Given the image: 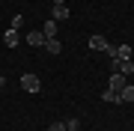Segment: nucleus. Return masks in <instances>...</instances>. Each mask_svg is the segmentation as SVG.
<instances>
[{
    "instance_id": "nucleus-1",
    "label": "nucleus",
    "mask_w": 134,
    "mask_h": 131,
    "mask_svg": "<svg viewBox=\"0 0 134 131\" xmlns=\"http://www.w3.org/2000/svg\"><path fill=\"white\" fill-rule=\"evenodd\" d=\"M21 87H24V92H39L42 89V81L36 75H21Z\"/></svg>"
},
{
    "instance_id": "nucleus-2",
    "label": "nucleus",
    "mask_w": 134,
    "mask_h": 131,
    "mask_svg": "<svg viewBox=\"0 0 134 131\" xmlns=\"http://www.w3.org/2000/svg\"><path fill=\"white\" fill-rule=\"evenodd\" d=\"M18 42H21L18 30H6V33H3V45H6V48H15Z\"/></svg>"
},
{
    "instance_id": "nucleus-3",
    "label": "nucleus",
    "mask_w": 134,
    "mask_h": 131,
    "mask_svg": "<svg viewBox=\"0 0 134 131\" xmlns=\"http://www.w3.org/2000/svg\"><path fill=\"white\" fill-rule=\"evenodd\" d=\"M27 45H33V48L45 45V33H42V30H33V33H27Z\"/></svg>"
},
{
    "instance_id": "nucleus-4",
    "label": "nucleus",
    "mask_w": 134,
    "mask_h": 131,
    "mask_svg": "<svg viewBox=\"0 0 134 131\" xmlns=\"http://www.w3.org/2000/svg\"><path fill=\"white\" fill-rule=\"evenodd\" d=\"M51 15H54V21H66L72 12H69V6H66V3H60V6H54V12H51Z\"/></svg>"
},
{
    "instance_id": "nucleus-5",
    "label": "nucleus",
    "mask_w": 134,
    "mask_h": 131,
    "mask_svg": "<svg viewBox=\"0 0 134 131\" xmlns=\"http://www.w3.org/2000/svg\"><path fill=\"white\" fill-rule=\"evenodd\" d=\"M122 87H125V75L113 72V78H110V89H113V92H122Z\"/></svg>"
},
{
    "instance_id": "nucleus-6",
    "label": "nucleus",
    "mask_w": 134,
    "mask_h": 131,
    "mask_svg": "<svg viewBox=\"0 0 134 131\" xmlns=\"http://www.w3.org/2000/svg\"><path fill=\"white\" fill-rule=\"evenodd\" d=\"M107 45H110V42L104 39V36H92V39H90V48H92V51H104Z\"/></svg>"
},
{
    "instance_id": "nucleus-7",
    "label": "nucleus",
    "mask_w": 134,
    "mask_h": 131,
    "mask_svg": "<svg viewBox=\"0 0 134 131\" xmlns=\"http://www.w3.org/2000/svg\"><path fill=\"white\" fill-rule=\"evenodd\" d=\"M119 101H125V104H128V101H134V83H125V87H122Z\"/></svg>"
},
{
    "instance_id": "nucleus-8",
    "label": "nucleus",
    "mask_w": 134,
    "mask_h": 131,
    "mask_svg": "<svg viewBox=\"0 0 134 131\" xmlns=\"http://www.w3.org/2000/svg\"><path fill=\"white\" fill-rule=\"evenodd\" d=\"M42 33H45V39H54V36H57V21H45Z\"/></svg>"
},
{
    "instance_id": "nucleus-9",
    "label": "nucleus",
    "mask_w": 134,
    "mask_h": 131,
    "mask_svg": "<svg viewBox=\"0 0 134 131\" xmlns=\"http://www.w3.org/2000/svg\"><path fill=\"white\" fill-rule=\"evenodd\" d=\"M45 48H48V54H60L63 45L57 42V36H54V39H45Z\"/></svg>"
},
{
    "instance_id": "nucleus-10",
    "label": "nucleus",
    "mask_w": 134,
    "mask_h": 131,
    "mask_svg": "<svg viewBox=\"0 0 134 131\" xmlns=\"http://www.w3.org/2000/svg\"><path fill=\"white\" fill-rule=\"evenodd\" d=\"M116 60H131V45H119L116 48Z\"/></svg>"
},
{
    "instance_id": "nucleus-11",
    "label": "nucleus",
    "mask_w": 134,
    "mask_h": 131,
    "mask_svg": "<svg viewBox=\"0 0 134 131\" xmlns=\"http://www.w3.org/2000/svg\"><path fill=\"white\" fill-rule=\"evenodd\" d=\"M101 98H104V101H119V92H113V89H104V92H101Z\"/></svg>"
},
{
    "instance_id": "nucleus-12",
    "label": "nucleus",
    "mask_w": 134,
    "mask_h": 131,
    "mask_svg": "<svg viewBox=\"0 0 134 131\" xmlns=\"http://www.w3.org/2000/svg\"><path fill=\"white\" fill-rule=\"evenodd\" d=\"M21 21H24V18H21V15H15V18L9 21V30H18V27H21Z\"/></svg>"
},
{
    "instance_id": "nucleus-13",
    "label": "nucleus",
    "mask_w": 134,
    "mask_h": 131,
    "mask_svg": "<svg viewBox=\"0 0 134 131\" xmlns=\"http://www.w3.org/2000/svg\"><path fill=\"white\" fill-rule=\"evenodd\" d=\"M101 54H107V57H110V60H116V45H107V48H104V51H101Z\"/></svg>"
},
{
    "instance_id": "nucleus-14",
    "label": "nucleus",
    "mask_w": 134,
    "mask_h": 131,
    "mask_svg": "<svg viewBox=\"0 0 134 131\" xmlns=\"http://www.w3.org/2000/svg\"><path fill=\"white\" fill-rule=\"evenodd\" d=\"M66 128H69V125H66V122H54V125H51L48 131H66Z\"/></svg>"
},
{
    "instance_id": "nucleus-15",
    "label": "nucleus",
    "mask_w": 134,
    "mask_h": 131,
    "mask_svg": "<svg viewBox=\"0 0 134 131\" xmlns=\"http://www.w3.org/2000/svg\"><path fill=\"white\" fill-rule=\"evenodd\" d=\"M60 3H66V0H54V6H60Z\"/></svg>"
},
{
    "instance_id": "nucleus-16",
    "label": "nucleus",
    "mask_w": 134,
    "mask_h": 131,
    "mask_svg": "<svg viewBox=\"0 0 134 131\" xmlns=\"http://www.w3.org/2000/svg\"><path fill=\"white\" fill-rule=\"evenodd\" d=\"M0 87H3V75H0Z\"/></svg>"
},
{
    "instance_id": "nucleus-17",
    "label": "nucleus",
    "mask_w": 134,
    "mask_h": 131,
    "mask_svg": "<svg viewBox=\"0 0 134 131\" xmlns=\"http://www.w3.org/2000/svg\"><path fill=\"white\" fill-rule=\"evenodd\" d=\"M66 131H77V128H66Z\"/></svg>"
}]
</instances>
